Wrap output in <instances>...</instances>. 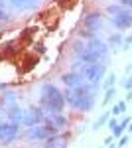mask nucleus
I'll list each match as a JSON object with an SVG mask.
<instances>
[{
    "label": "nucleus",
    "instance_id": "obj_15",
    "mask_svg": "<svg viewBox=\"0 0 132 148\" xmlns=\"http://www.w3.org/2000/svg\"><path fill=\"white\" fill-rule=\"evenodd\" d=\"M109 119H110V113H103L99 119L95 121V125H93V130H99V128H103V126L109 123Z\"/></svg>",
    "mask_w": 132,
    "mask_h": 148
},
{
    "label": "nucleus",
    "instance_id": "obj_13",
    "mask_svg": "<svg viewBox=\"0 0 132 148\" xmlns=\"http://www.w3.org/2000/svg\"><path fill=\"white\" fill-rule=\"evenodd\" d=\"M124 111H126V99L114 103V107H112L110 114H114V116H122V114H124Z\"/></svg>",
    "mask_w": 132,
    "mask_h": 148
},
{
    "label": "nucleus",
    "instance_id": "obj_7",
    "mask_svg": "<svg viewBox=\"0 0 132 148\" xmlns=\"http://www.w3.org/2000/svg\"><path fill=\"white\" fill-rule=\"evenodd\" d=\"M103 26H105V20H103V14L101 12H91V14L85 16V20H83V28L93 30V32H99Z\"/></svg>",
    "mask_w": 132,
    "mask_h": 148
},
{
    "label": "nucleus",
    "instance_id": "obj_22",
    "mask_svg": "<svg viewBox=\"0 0 132 148\" xmlns=\"http://www.w3.org/2000/svg\"><path fill=\"white\" fill-rule=\"evenodd\" d=\"M132 46V34L128 36V38H126V40H124V42H122V49H128V47Z\"/></svg>",
    "mask_w": 132,
    "mask_h": 148
},
{
    "label": "nucleus",
    "instance_id": "obj_12",
    "mask_svg": "<svg viewBox=\"0 0 132 148\" xmlns=\"http://www.w3.org/2000/svg\"><path fill=\"white\" fill-rule=\"evenodd\" d=\"M122 42H124V38H122V34L120 32H116V34H112L109 38V47H122Z\"/></svg>",
    "mask_w": 132,
    "mask_h": 148
},
{
    "label": "nucleus",
    "instance_id": "obj_18",
    "mask_svg": "<svg viewBox=\"0 0 132 148\" xmlns=\"http://www.w3.org/2000/svg\"><path fill=\"white\" fill-rule=\"evenodd\" d=\"M122 8H126V6H122V4H118V2H116V4H109V6H107V14H110V16H112V14L120 12Z\"/></svg>",
    "mask_w": 132,
    "mask_h": 148
},
{
    "label": "nucleus",
    "instance_id": "obj_11",
    "mask_svg": "<svg viewBox=\"0 0 132 148\" xmlns=\"http://www.w3.org/2000/svg\"><path fill=\"white\" fill-rule=\"evenodd\" d=\"M45 121H49L51 125H55L57 128H59V130H61V128H65V126L69 125V121H67V116H63L61 113H57V114H51V116H47Z\"/></svg>",
    "mask_w": 132,
    "mask_h": 148
},
{
    "label": "nucleus",
    "instance_id": "obj_25",
    "mask_svg": "<svg viewBox=\"0 0 132 148\" xmlns=\"http://www.w3.org/2000/svg\"><path fill=\"white\" fill-rule=\"evenodd\" d=\"M112 140H114V136L110 134L109 138H105V142H103V146H109V144H112Z\"/></svg>",
    "mask_w": 132,
    "mask_h": 148
},
{
    "label": "nucleus",
    "instance_id": "obj_27",
    "mask_svg": "<svg viewBox=\"0 0 132 148\" xmlns=\"http://www.w3.org/2000/svg\"><path fill=\"white\" fill-rule=\"evenodd\" d=\"M107 148H116V144H114V142H112V144H109V146Z\"/></svg>",
    "mask_w": 132,
    "mask_h": 148
},
{
    "label": "nucleus",
    "instance_id": "obj_3",
    "mask_svg": "<svg viewBox=\"0 0 132 148\" xmlns=\"http://www.w3.org/2000/svg\"><path fill=\"white\" fill-rule=\"evenodd\" d=\"M79 73H81V77L87 81V83L99 87L101 83H103V79H105V75H107V63H101V61H95V63H81Z\"/></svg>",
    "mask_w": 132,
    "mask_h": 148
},
{
    "label": "nucleus",
    "instance_id": "obj_2",
    "mask_svg": "<svg viewBox=\"0 0 132 148\" xmlns=\"http://www.w3.org/2000/svg\"><path fill=\"white\" fill-rule=\"evenodd\" d=\"M40 105H42V111H44L45 119H47L51 114H57L63 111L65 95H63V91H59L53 83H44L42 91H40Z\"/></svg>",
    "mask_w": 132,
    "mask_h": 148
},
{
    "label": "nucleus",
    "instance_id": "obj_21",
    "mask_svg": "<svg viewBox=\"0 0 132 148\" xmlns=\"http://www.w3.org/2000/svg\"><path fill=\"white\" fill-rule=\"evenodd\" d=\"M126 144H128V136H126V134H122V136L118 138V144H116V148H124Z\"/></svg>",
    "mask_w": 132,
    "mask_h": 148
},
{
    "label": "nucleus",
    "instance_id": "obj_6",
    "mask_svg": "<svg viewBox=\"0 0 132 148\" xmlns=\"http://www.w3.org/2000/svg\"><path fill=\"white\" fill-rule=\"evenodd\" d=\"M110 22L116 26V30H128V28H132V10L130 8H122L120 12L110 16Z\"/></svg>",
    "mask_w": 132,
    "mask_h": 148
},
{
    "label": "nucleus",
    "instance_id": "obj_8",
    "mask_svg": "<svg viewBox=\"0 0 132 148\" xmlns=\"http://www.w3.org/2000/svg\"><path fill=\"white\" fill-rule=\"evenodd\" d=\"M61 81L65 83L69 89H77V87H81V85L85 83V79L81 77V73H79V71H69V73H63V75H61Z\"/></svg>",
    "mask_w": 132,
    "mask_h": 148
},
{
    "label": "nucleus",
    "instance_id": "obj_24",
    "mask_svg": "<svg viewBox=\"0 0 132 148\" xmlns=\"http://www.w3.org/2000/svg\"><path fill=\"white\" fill-rule=\"evenodd\" d=\"M118 4H122V6H126V8H130L132 10V0H116Z\"/></svg>",
    "mask_w": 132,
    "mask_h": 148
},
{
    "label": "nucleus",
    "instance_id": "obj_9",
    "mask_svg": "<svg viewBox=\"0 0 132 148\" xmlns=\"http://www.w3.org/2000/svg\"><path fill=\"white\" fill-rule=\"evenodd\" d=\"M44 148H67V134H55V136H49Z\"/></svg>",
    "mask_w": 132,
    "mask_h": 148
},
{
    "label": "nucleus",
    "instance_id": "obj_1",
    "mask_svg": "<svg viewBox=\"0 0 132 148\" xmlns=\"http://www.w3.org/2000/svg\"><path fill=\"white\" fill-rule=\"evenodd\" d=\"M97 85H91V83H83L77 89H69L67 87L63 95H65V105H69L71 109L81 111V113H89L93 111L95 103H97Z\"/></svg>",
    "mask_w": 132,
    "mask_h": 148
},
{
    "label": "nucleus",
    "instance_id": "obj_4",
    "mask_svg": "<svg viewBox=\"0 0 132 148\" xmlns=\"http://www.w3.org/2000/svg\"><path fill=\"white\" fill-rule=\"evenodd\" d=\"M18 134H20V125H18V123H12V121L0 123V142L12 144Z\"/></svg>",
    "mask_w": 132,
    "mask_h": 148
},
{
    "label": "nucleus",
    "instance_id": "obj_14",
    "mask_svg": "<svg viewBox=\"0 0 132 148\" xmlns=\"http://www.w3.org/2000/svg\"><path fill=\"white\" fill-rule=\"evenodd\" d=\"M114 97H116V89H114V87H110V89H105V97H103L101 105H103V107H107L110 101H114Z\"/></svg>",
    "mask_w": 132,
    "mask_h": 148
},
{
    "label": "nucleus",
    "instance_id": "obj_16",
    "mask_svg": "<svg viewBox=\"0 0 132 148\" xmlns=\"http://www.w3.org/2000/svg\"><path fill=\"white\" fill-rule=\"evenodd\" d=\"M85 49H87V42H85V40H77V42L73 44V53H75V56H81Z\"/></svg>",
    "mask_w": 132,
    "mask_h": 148
},
{
    "label": "nucleus",
    "instance_id": "obj_17",
    "mask_svg": "<svg viewBox=\"0 0 132 148\" xmlns=\"http://www.w3.org/2000/svg\"><path fill=\"white\" fill-rule=\"evenodd\" d=\"M114 83H116V75H114V73H109V75H105V79H103V87H105V89H110V87H114Z\"/></svg>",
    "mask_w": 132,
    "mask_h": 148
},
{
    "label": "nucleus",
    "instance_id": "obj_19",
    "mask_svg": "<svg viewBox=\"0 0 132 148\" xmlns=\"http://www.w3.org/2000/svg\"><path fill=\"white\" fill-rule=\"evenodd\" d=\"M14 101H16V95H14L12 91H8L6 95H4V99H2V103H6V105H10V103H14Z\"/></svg>",
    "mask_w": 132,
    "mask_h": 148
},
{
    "label": "nucleus",
    "instance_id": "obj_26",
    "mask_svg": "<svg viewBox=\"0 0 132 148\" xmlns=\"http://www.w3.org/2000/svg\"><path fill=\"white\" fill-rule=\"evenodd\" d=\"M124 99H126V103H128V101H132V89H130L128 93H126V97H124Z\"/></svg>",
    "mask_w": 132,
    "mask_h": 148
},
{
    "label": "nucleus",
    "instance_id": "obj_5",
    "mask_svg": "<svg viewBox=\"0 0 132 148\" xmlns=\"http://www.w3.org/2000/svg\"><path fill=\"white\" fill-rule=\"evenodd\" d=\"M40 123H45L44 111H42V107H32V109L24 111L20 126H34V125H40Z\"/></svg>",
    "mask_w": 132,
    "mask_h": 148
},
{
    "label": "nucleus",
    "instance_id": "obj_10",
    "mask_svg": "<svg viewBox=\"0 0 132 148\" xmlns=\"http://www.w3.org/2000/svg\"><path fill=\"white\" fill-rule=\"evenodd\" d=\"M38 4V0H10V6L14 10H30Z\"/></svg>",
    "mask_w": 132,
    "mask_h": 148
},
{
    "label": "nucleus",
    "instance_id": "obj_28",
    "mask_svg": "<svg viewBox=\"0 0 132 148\" xmlns=\"http://www.w3.org/2000/svg\"><path fill=\"white\" fill-rule=\"evenodd\" d=\"M0 28H2V22H0Z\"/></svg>",
    "mask_w": 132,
    "mask_h": 148
},
{
    "label": "nucleus",
    "instance_id": "obj_23",
    "mask_svg": "<svg viewBox=\"0 0 132 148\" xmlns=\"http://www.w3.org/2000/svg\"><path fill=\"white\" fill-rule=\"evenodd\" d=\"M6 20H8V12L4 8H0V22H6Z\"/></svg>",
    "mask_w": 132,
    "mask_h": 148
},
{
    "label": "nucleus",
    "instance_id": "obj_20",
    "mask_svg": "<svg viewBox=\"0 0 132 148\" xmlns=\"http://www.w3.org/2000/svg\"><path fill=\"white\" fill-rule=\"evenodd\" d=\"M122 87H124L126 91H130V89H132V75H128L126 79L122 81Z\"/></svg>",
    "mask_w": 132,
    "mask_h": 148
}]
</instances>
